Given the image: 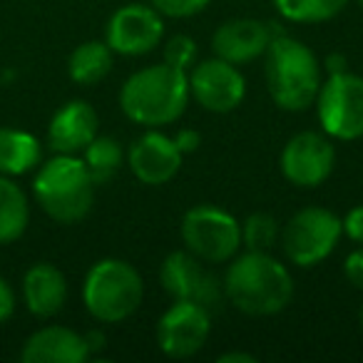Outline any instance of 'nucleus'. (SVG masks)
I'll return each mask as SVG.
<instances>
[{
	"label": "nucleus",
	"instance_id": "f3484780",
	"mask_svg": "<svg viewBox=\"0 0 363 363\" xmlns=\"http://www.w3.org/2000/svg\"><path fill=\"white\" fill-rule=\"evenodd\" d=\"M90 358L85 336L67 326L38 328L23 343V363H85Z\"/></svg>",
	"mask_w": 363,
	"mask_h": 363
},
{
	"label": "nucleus",
	"instance_id": "cd10ccee",
	"mask_svg": "<svg viewBox=\"0 0 363 363\" xmlns=\"http://www.w3.org/2000/svg\"><path fill=\"white\" fill-rule=\"evenodd\" d=\"M343 274H346L348 284H353L356 289L363 291V247L353 249L343 262Z\"/></svg>",
	"mask_w": 363,
	"mask_h": 363
},
{
	"label": "nucleus",
	"instance_id": "412c9836",
	"mask_svg": "<svg viewBox=\"0 0 363 363\" xmlns=\"http://www.w3.org/2000/svg\"><path fill=\"white\" fill-rule=\"evenodd\" d=\"M30 224V204L11 177L0 174V247L13 244Z\"/></svg>",
	"mask_w": 363,
	"mask_h": 363
},
{
	"label": "nucleus",
	"instance_id": "6ab92c4d",
	"mask_svg": "<svg viewBox=\"0 0 363 363\" xmlns=\"http://www.w3.org/2000/svg\"><path fill=\"white\" fill-rule=\"evenodd\" d=\"M43 147L35 135L13 127H0V174L21 177L40 164Z\"/></svg>",
	"mask_w": 363,
	"mask_h": 363
},
{
	"label": "nucleus",
	"instance_id": "f03ea898",
	"mask_svg": "<svg viewBox=\"0 0 363 363\" xmlns=\"http://www.w3.org/2000/svg\"><path fill=\"white\" fill-rule=\"evenodd\" d=\"M192 100L189 77L184 70L157 62L132 72L120 87V110L127 120L147 130L164 127L179 120Z\"/></svg>",
	"mask_w": 363,
	"mask_h": 363
},
{
	"label": "nucleus",
	"instance_id": "4be33fe9",
	"mask_svg": "<svg viewBox=\"0 0 363 363\" xmlns=\"http://www.w3.org/2000/svg\"><path fill=\"white\" fill-rule=\"evenodd\" d=\"M80 155H82V162H85L87 172H90L92 182H95V187L107 184V182L122 169L125 157H127L125 147L120 145V140L107 137V135H97Z\"/></svg>",
	"mask_w": 363,
	"mask_h": 363
},
{
	"label": "nucleus",
	"instance_id": "5701e85b",
	"mask_svg": "<svg viewBox=\"0 0 363 363\" xmlns=\"http://www.w3.org/2000/svg\"><path fill=\"white\" fill-rule=\"evenodd\" d=\"M346 3L348 0H274L284 21L306 23V26L333 21L346 8Z\"/></svg>",
	"mask_w": 363,
	"mask_h": 363
},
{
	"label": "nucleus",
	"instance_id": "0eeeda50",
	"mask_svg": "<svg viewBox=\"0 0 363 363\" xmlns=\"http://www.w3.org/2000/svg\"><path fill=\"white\" fill-rule=\"evenodd\" d=\"M341 237V217L326 207H303L281 229L279 244L294 267L311 269L331 257Z\"/></svg>",
	"mask_w": 363,
	"mask_h": 363
},
{
	"label": "nucleus",
	"instance_id": "7c9ffc66",
	"mask_svg": "<svg viewBox=\"0 0 363 363\" xmlns=\"http://www.w3.org/2000/svg\"><path fill=\"white\" fill-rule=\"evenodd\" d=\"M321 67L328 72V75H338V72L348 70V57L343 52H328L326 60L321 62Z\"/></svg>",
	"mask_w": 363,
	"mask_h": 363
},
{
	"label": "nucleus",
	"instance_id": "39448f33",
	"mask_svg": "<svg viewBox=\"0 0 363 363\" xmlns=\"http://www.w3.org/2000/svg\"><path fill=\"white\" fill-rule=\"evenodd\" d=\"M145 281L125 259H100L82 281V303L100 323H120L140 308Z\"/></svg>",
	"mask_w": 363,
	"mask_h": 363
},
{
	"label": "nucleus",
	"instance_id": "4468645a",
	"mask_svg": "<svg viewBox=\"0 0 363 363\" xmlns=\"http://www.w3.org/2000/svg\"><path fill=\"white\" fill-rule=\"evenodd\" d=\"M182 155L174 140L160 132L157 127L140 135L127 150V164L130 172L147 187H162L177 177L182 167Z\"/></svg>",
	"mask_w": 363,
	"mask_h": 363
},
{
	"label": "nucleus",
	"instance_id": "72a5a7b5",
	"mask_svg": "<svg viewBox=\"0 0 363 363\" xmlns=\"http://www.w3.org/2000/svg\"><path fill=\"white\" fill-rule=\"evenodd\" d=\"M361 328H363V308H361Z\"/></svg>",
	"mask_w": 363,
	"mask_h": 363
},
{
	"label": "nucleus",
	"instance_id": "b1692460",
	"mask_svg": "<svg viewBox=\"0 0 363 363\" xmlns=\"http://www.w3.org/2000/svg\"><path fill=\"white\" fill-rule=\"evenodd\" d=\"M242 227V247L249 252H272L281 239V227H279L277 217L267 212H254L249 214Z\"/></svg>",
	"mask_w": 363,
	"mask_h": 363
},
{
	"label": "nucleus",
	"instance_id": "7ed1b4c3",
	"mask_svg": "<svg viewBox=\"0 0 363 363\" xmlns=\"http://www.w3.org/2000/svg\"><path fill=\"white\" fill-rule=\"evenodd\" d=\"M264 57V75L274 105L286 112L308 110L323 82V67L316 52L296 38L277 33Z\"/></svg>",
	"mask_w": 363,
	"mask_h": 363
},
{
	"label": "nucleus",
	"instance_id": "393cba45",
	"mask_svg": "<svg viewBox=\"0 0 363 363\" xmlns=\"http://www.w3.org/2000/svg\"><path fill=\"white\" fill-rule=\"evenodd\" d=\"M162 52H164L167 65L177 67V70H184V72H189V67H192L199 57L197 43L189 35H172L169 40L164 43Z\"/></svg>",
	"mask_w": 363,
	"mask_h": 363
},
{
	"label": "nucleus",
	"instance_id": "9d476101",
	"mask_svg": "<svg viewBox=\"0 0 363 363\" xmlns=\"http://www.w3.org/2000/svg\"><path fill=\"white\" fill-rule=\"evenodd\" d=\"M336 167L333 142L323 132H298L284 145L279 157V169L284 179L298 189H316L331 177Z\"/></svg>",
	"mask_w": 363,
	"mask_h": 363
},
{
	"label": "nucleus",
	"instance_id": "a211bd4d",
	"mask_svg": "<svg viewBox=\"0 0 363 363\" xmlns=\"http://www.w3.org/2000/svg\"><path fill=\"white\" fill-rule=\"evenodd\" d=\"M23 298L33 316L52 318L67 301L65 274L48 262L33 264L23 277Z\"/></svg>",
	"mask_w": 363,
	"mask_h": 363
},
{
	"label": "nucleus",
	"instance_id": "dca6fc26",
	"mask_svg": "<svg viewBox=\"0 0 363 363\" xmlns=\"http://www.w3.org/2000/svg\"><path fill=\"white\" fill-rule=\"evenodd\" d=\"M100 117L85 100H70L52 115L48 127V145L55 155H80L97 137Z\"/></svg>",
	"mask_w": 363,
	"mask_h": 363
},
{
	"label": "nucleus",
	"instance_id": "2eb2a0df",
	"mask_svg": "<svg viewBox=\"0 0 363 363\" xmlns=\"http://www.w3.org/2000/svg\"><path fill=\"white\" fill-rule=\"evenodd\" d=\"M277 33L281 30L274 28V23H264L257 18H234L214 30L212 50L214 55L232 65H247L264 57Z\"/></svg>",
	"mask_w": 363,
	"mask_h": 363
},
{
	"label": "nucleus",
	"instance_id": "f257e3e1",
	"mask_svg": "<svg viewBox=\"0 0 363 363\" xmlns=\"http://www.w3.org/2000/svg\"><path fill=\"white\" fill-rule=\"evenodd\" d=\"M224 296L237 311L247 316H274L281 313L294 298V279L286 264L272 252H244L229 259L222 279Z\"/></svg>",
	"mask_w": 363,
	"mask_h": 363
},
{
	"label": "nucleus",
	"instance_id": "bb28decb",
	"mask_svg": "<svg viewBox=\"0 0 363 363\" xmlns=\"http://www.w3.org/2000/svg\"><path fill=\"white\" fill-rule=\"evenodd\" d=\"M341 227H343V234H346L353 244L363 247V204L348 209L346 217L341 219Z\"/></svg>",
	"mask_w": 363,
	"mask_h": 363
},
{
	"label": "nucleus",
	"instance_id": "423d86ee",
	"mask_svg": "<svg viewBox=\"0 0 363 363\" xmlns=\"http://www.w3.org/2000/svg\"><path fill=\"white\" fill-rule=\"evenodd\" d=\"M182 244L204 264H227L242 249V227L234 214L214 204H197L179 224Z\"/></svg>",
	"mask_w": 363,
	"mask_h": 363
},
{
	"label": "nucleus",
	"instance_id": "1a4fd4ad",
	"mask_svg": "<svg viewBox=\"0 0 363 363\" xmlns=\"http://www.w3.org/2000/svg\"><path fill=\"white\" fill-rule=\"evenodd\" d=\"M160 284L174 301H192L204 308H217L224 298L222 279L187 249L172 252L160 267Z\"/></svg>",
	"mask_w": 363,
	"mask_h": 363
},
{
	"label": "nucleus",
	"instance_id": "f8f14e48",
	"mask_svg": "<svg viewBox=\"0 0 363 363\" xmlns=\"http://www.w3.org/2000/svg\"><path fill=\"white\" fill-rule=\"evenodd\" d=\"M209 333V308L192 301H174L157 321V346L167 358H192L207 346Z\"/></svg>",
	"mask_w": 363,
	"mask_h": 363
},
{
	"label": "nucleus",
	"instance_id": "473e14b6",
	"mask_svg": "<svg viewBox=\"0 0 363 363\" xmlns=\"http://www.w3.org/2000/svg\"><path fill=\"white\" fill-rule=\"evenodd\" d=\"M217 361L219 363H257L259 358L247 351H227V353H222Z\"/></svg>",
	"mask_w": 363,
	"mask_h": 363
},
{
	"label": "nucleus",
	"instance_id": "2f4dec72",
	"mask_svg": "<svg viewBox=\"0 0 363 363\" xmlns=\"http://www.w3.org/2000/svg\"><path fill=\"white\" fill-rule=\"evenodd\" d=\"M82 336H85V343H87V351H90V356L100 353L102 348H105V343H107V336L100 331V328H92V331L82 333Z\"/></svg>",
	"mask_w": 363,
	"mask_h": 363
},
{
	"label": "nucleus",
	"instance_id": "ddd939ff",
	"mask_svg": "<svg viewBox=\"0 0 363 363\" xmlns=\"http://www.w3.org/2000/svg\"><path fill=\"white\" fill-rule=\"evenodd\" d=\"M164 40V18L145 3H130L112 13L105 26V43L112 52L142 57Z\"/></svg>",
	"mask_w": 363,
	"mask_h": 363
},
{
	"label": "nucleus",
	"instance_id": "aec40b11",
	"mask_svg": "<svg viewBox=\"0 0 363 363\" xmlns=\"http://www.w3.org/2000/svg\"><path fill=\"white\" fill-rule=\"evenodd\" d=\"M115 65V52L105 40H87L72 50L67 60V75L82 87H92L110 75Z\"/></svg>",
	"mask_w": 363,
	"mask_h": 363
},
{
	"label": "nucleus",
	"instance_id": "c756f323",
	"mask_svg": "<svg viewBox=\"0 0 363 363\" xmlns=\"http://www.w3.org/2000/svg\"><path fill=\"white\" fill-rule=\"evenodd\" d=\"M13 313H16V291L6 279L0 277V323H6Z\"/></svg>",
	"mask_w": 363,
	"mask_h": 363
},
{
	"label": "nucleus",
	"instance_id": "20e7f679",
	"mask_svg": "<svg viewBox=\"0 0 363 363\" xmlns=\"http://www.w3.org/2000/svg\"><path fill=\"white\" fill-rule=\"evenodd\" d=\"M33 194L50 219L60 224H75L90 214L95 202V182L82 157L55 155L40 164L33 179Z\"/></svg>",
	"mask_w": 363,
	"mask_h": 363
},
{
	"label": "nucleus",
	"instance_id": "c85d7f7f",
	"mask_svg": "<svg viewBox=\"0 0 363 363\" xmlns=\"http://www.w3.org/2000/svg\"><path fill=\"white\" fill-rule=\"evenodd\" d=\"M174 145L177 150L182 152V155H192V152L199 150V145H202V135H199L197 130H192V127H187V130H179L174 137Z\"/></svg>",
	"mask_w": 363,
	"mask_h": 363
},
{
	"label": "nucleus",
	"instance_id": "6e6552de",
	"mask_svg": "<svg viewBox=\"0 0 363 363\" xmlns=\"http://www.w3.org/2000/svg\"><path fill=\"white\" fill-rule=\"evenodd\" d=\"M321 132L331 140L353 142L363 137V77L346 70L328 75L313 100Z\"/></svg>",
	"mask_w": 363,
	"mask_h": 363
},
{
	"label": "nucleus",
	"instance_id": "9b49d317",
	"mask_svg": "<svg viewBox=\"0 0 363 363\" xmlns=\"http://www.w3.org/2000/svg\"><path fill=\"white\" fill-rule=\"evenodd\" d=\"M187 77L192 100L214 115L237 110L247 97V80L239 65H232L217 55L209 60H197L189 67Z\"/></svg>",
	"mask_w": 363,
	"mask_h": 363
},
{
	"label": "nucleus",
	"instance_id": "a878e982",
	"mask_svg": "<svg viewBox=\"0 0 363 363\" xmlns=\"http://www.w3.org/2000/svg\"><path fill=\"white\" fill-rule=\"evenodd\" d=\"M162 18L182 21V18H192L202 13L212 0H147Z\"/></svg>",
	"mask_w": 363,
	"mask_h": 363
},
{
	"label": "nucleus",
	"instance_id": "f704fd0d",
	"mask_svg": "<svg viewBox=\"0 0 363 363\" xmlns=\"http://www.w3.org/2000/svg\"><path fill=\"white\" fill-rule=\"evenodd\" d=\"M358 3H361V6H363V0H358Z\"/></svg>",
	"mask_w": 363,
	"mask_h": 363
}]
</instances>
